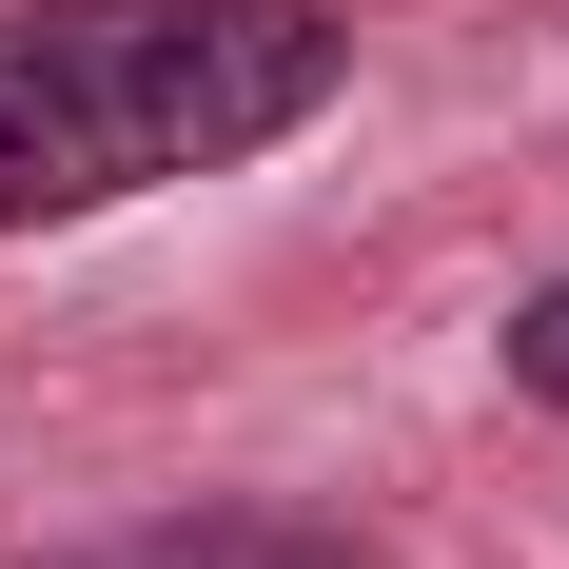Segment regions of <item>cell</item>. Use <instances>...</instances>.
I'll return each mask as SVG.
<instances>
[{
	"label": "cell",
	"mask_w": 569,
	"mask_h": 569,
	"mask_svg": "<svg viewBox=\"0 0 569 569\" xmlns=\"http://www.w3.org/2000/svg\"><path fill=\"white\" fill-rule=\"evenodd\" d=\"M353 79L335 0H0V236H79L118 197L315 138Z\"/></svg>",
	"instance_id": "6da1fadb"
},
{
	"label": "cell",
	"mask_w": 569,
	"mask_h": 569,
	"mask_svg": "<svg viewBox=\"0 0 569 569\" xmlns=\"http://www.w3.org/2000/svg\"><path fill=\"white\" fill-rule=\"evenodd\" d=\"M491 353H511V393H530V412H569V276H550V295H511V335H491Z\"/></svg>",
	"instance_id": "3957f363"
},
{
	"label": "cell",
	"mask_w": 569,
	"mask_h": 569,
	"mask_svg": "<svg viewBox=\"0 0 569 569\" xmlns=\"http://www.w3.org/2000/svg\"><path fill=\"white\" fill-rule=\"evenodd\" d=\"M79 569H393L353 511H276V491H217V511H158V530H118V550Z\"/></svg>",
	"instance_id": "7a4b0ae2"
}]
</instances>
